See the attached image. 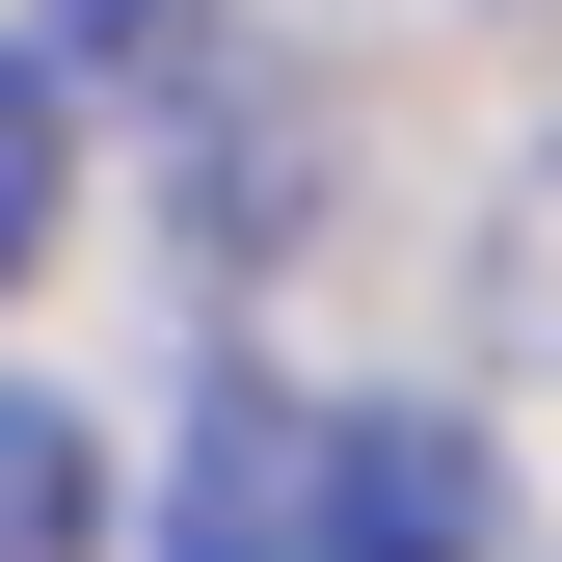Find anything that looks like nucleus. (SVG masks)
Instances as JSON below:
<instances>
[{
    "instance_id": "6",
    "label": "nucleus",
    "mask_w": 562,
    "mask_h": 562,
    "mask_svg": "<svg viewBox=\"0 0 562 562\" xmlns=\"http://www.w3.org/2000/svg\"><path fill=\"white\" fill-rule=\"evenodd\" d=\"M81 27H108V54H188V27H215V0H81Z\"/></svg>"
},
{
    "instance_id": "2",
    "label": "nucleus",
    "mask_w": 562,
    "mask_h": 562,
    "mask_svg": "<svg viewBox=\"0 0 562 562\" xmlns=\"http://www.w3.org/2000/svg\"><path fill=\"white\" fill-rule=\"evenodd\" d=\"M161 562H322V429H295V402H215V429H188V536Z\"/></svg>"
},
{
    "instance_id": "1",
    "label": "nucleus",
    "mask_w": 562,
    "mask_h": 562,
    "mask_svg": "<svg viewBox=\"0 0 562 562\" xmlns=\"http://www.w3.org/2000/svg\"><path fill=\"white\" fill-rule=\"evenodd\" d=\"M322 562H536V509L482 482V429L375 402V429H322Z\"/></svg>"
},
{
    "instance_id": "5",
    "label": "nucleus",
    "mask_w": 562,
    "mask_h": 562,
    "mask_svg": "<svg viewBox=\"0 0 562 562\" xmlns=\"http://www.w3.org/2000/svg\"><path fill=\"white\" fill-rule=\"evenodd\" d=\"M482 295H509V348L562 375V161H536V215H509V268H482Z\"/></svg>"
},
{
    "instance_id": "3",
    "label": "nucleus",
    "mask_w": 562,
    "mask_h": 562,
    "mask_svg": "<svg viewBox=\"0 0 562 562\" xmlns=\"http://www.w3.org/2000/svg\"><path fill=\"white\" fill-rule=\"evenodd\" d=\"M0 562H108V456L54 429L27 375H0Z\"/></svg>"
},
{
    "instance_id": "4",
    "label": "nucleus",
    "mask_w": 562,
    "mask_h": 562,
    "mask_svg": "<svg viewBox=\"0 0 562 562\" xmlns=\"http://www.w3.org/2000/svg\"><path fill=\"white\" fill-rule=\"evenodd\" d=\"M54 215H81V108H54V54H0V295L54 268Z\"/></svg>"
}]
</instances>
